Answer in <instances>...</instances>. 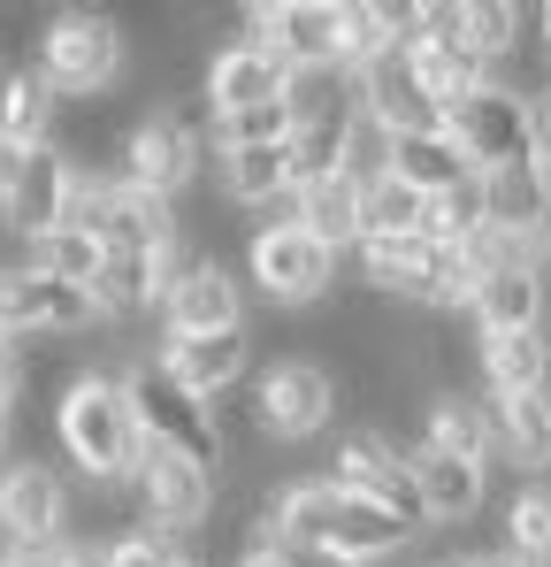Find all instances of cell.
<instances>
[{
	"mask_svg": "<svg viewBox=\"0 0 551 567\" xmlns=\"http://www.w3.org/2000/svg\"><path fill=\"white\" fill-rule=\"evenodd\" d=\"M459 567H521L506 545H490V553H459Z\"/></svg>",
	"mask_w": 551,
	"mask_h": 567,
	"instance_id": "7bdbcfd3",
	"label": "cell"
},
{
	"mask_svg": "<svg viewBox=\"0 0 551 567\" xmlns=\"http://www.w3.org/2000/svg\"><path fill=\"white\" fill-rule=\"evenodd\" d=\"M54 123H62V93L31 62H8L0 70V138L39 154V146H54Z\"/></svg>",
	"mask_w": 551,
	"mask_h": 567,
	"instance_id": "484cf974",
	"label": "cell"
},
{
	"mask_svg": "<svg viewBox=\"0 0 551 567\" xmlns=\"http://www.w3.org/2000/svg\"><path fill=\"white\" fill-rule=\"evenodd\" d=\"M506 553L521 567H551V475L521 483L506 498Z\"/></svg>",
	"mask_w": 551,
	"mask_h": 567,
	"instance_id": "d6a6232c",
	"label": "cell"
},
{
	"mask_svg": "<svg viewBox=\"0 0 551 567\" xmlns=\"http://www.w3.org/2000/svg\"><path fill=\"white\" fill-rule=\"evenodd\" d=\"M529 162L551 177V85H537V93H529Z\"/></svg>",
	"mask_w": 551,
	"mask_h": 567,
	"instance_id": "f35d334b",
	"label": "cell"
},
{
	"mask_svg": "<svg viewBox=\"0 0 551 567\" xmlns=\"http://www.w3.org/2000/svg\"><path fill=\"white\" fill-rule=\"evenodd\" d=\"M15 453V414H0V461Z\"/></svg>",
	"mask_w": 551,
	"mask_h": 567,
	"instance_id": "bcb514c9",
	"label": "cell"
},
{
	"mask_svg": "<svg viewBox=\"0 0 551 567\" xmlns=\"http://www.w3.org/2000/svg\"><path fill=\"white\" fill-rule=\"evenodd\" d=\"M475 377H482V399H513V391H551V338H544V330H506V338H475Z\"/></svg>",
	"mask_w": 551,
	"mask_h": 567,
	"instance_id": "d4e9b609",
	"label": "cell"
},
{
	"mask_svg": "<svg viewBox=\"0 0 551 567\" xmlns=\"http://www.w3.org/2000/svg\"><path fill=\"white\" fill-rule=\"evenodd\" d=\"M100 553H107V567H177L184 560L177 537H162V529H146V522H138V529H123V537H115V545H100Z\"/></svg>",
	"mask_w": 551,
	"mask_h": 567,
	"instance_id": "8d00e7d4",
	"label": "cell"
},
{
	"mask_svg": "<svg viewBox=\"0 0 551 567\" xmlns=\"http://www.w3.org/2000/svg\"><path fill=\"white\" fill-rule=\"evenodd\" d=\"M391 567H459V553H414V545H406Z\"/></svg>",
	"mask_w": 551,
	"mask_h": 567,
	"instance_id": "60d3db41",
	"label": "cell"
},
{
	"mask_svg": "<svg viewBox=\"0 0 551 567\" xmlns=\"http://www.w3.org/2000/svg\"><path fill=\"white\" fill-rule=\"evenodd\" d=\"M414 445L453 453V461H482V468H490V406H482V391L437 383V391L422 399V414H414Z\"/></svg>",
	"mask_w": 551,
	"mask_h": 567,
	"instance_id": "d6986e66",
	"label": "cell"
},
{
	"mask_svg": "<svg viewBox=\"0 0 551 567\" xmlns=\"http://www.w3.org/2000/svg\"><path fill=\"white\" fill-rule=\"evenodd\" d=\"M482 406H490V461L537 483L551 468V391H513V399H482Z\"/></svg>",
	"mask_w": 551,
	"mask_h": 567,
	"instance_id": "ffe728a7",
	"label": "cell"
},
{
	"mask_svg": "<svg viewBox=\"0 0 551 567\" xmlns=\"http://www.w3.org/2000/svg\"><path fill=\"white\" fill-rule=\"evenodd\" d=\"M291 567H361V560H345V553H291Z\"/></svg>",
	"mask_w": 551,
	"mask_h": 567,
	"instance_id": "ee69618b",
	"label": "cell"
},
{
	"mask_svg": "<svg viewBox=\"0 0 551 567\" xmlns=\"http://www.w3.org/2000/svg\"><path fill=\"white\" fill-rule=\"evenodd\" d=\"M482 223H490V215H482V177H459V185L429 192L422 238H437V246H467V238H475Z\"/></svg>",
	"mask_w": 551,
	"mask_h": 567,
	"instance_id": "d590c367",
	"label": "cell"
},
{
	"mask_svg": "<svg viewBox=\"0 0 551 567\" xmlns=\"http://www.w3.org/2000/svg\"><path fill=\"white\" fill-rule=\"evenodd\" d=\"M482 215H490V230H506V238L551 246V177L537 169V162L490 169V177H482Z\"/></svg>",
	"mask_w": 551,
	"mask_h": 567,
	"instance_id": "44dd1931",
	"label": "cell"
},
{
	"mask_svg": "<svg viewBox=\"0 0 551 567\" xmlns=\"http://www.w3.org/2000/svg\"><path fill=\"white\" fill-rule=\"evenodd\" d=\"M537 54H544V70H551V0L537 8Z\"/></svg>",
	"mask_w": 551,
	"mask_h": 567,
	"instance_id": "f6af8a7d",
	"label": "cell"
},
{
	"mask_svg": "<svg viewBox=\"0 0 551 567\" xmlns=\"http://www.w3.org/2000/svg\"><path fill=\"white\" fill-rule=\"evenodd\" d=\"M31 70L62 100H107L131 70V31L107 8H54L31 39Z\"/></svg>",
	"mask_w": 551,
	"mask_h": 567,
	"instance_id": "3957f363",
	"label": "cell"
},
{
	"mask_svg": "<svg viewBox=\"0 0 551 567\" xmlns=\"http://www.w3.org/2000/svg\"><path fill=\"white\" fill-rule=\"evenodd\" d=\"M100 299L77 291V284H54V277H31L23 261H0V338H85L100 330Z\"/></svg>",
	"mask_w": 551,
	"mask_h": 567,
	"instance_id": "8fae6325",
	"label": "cell"
},
{
	"mask_svg": "<svg viewBox=\"0 0 551 567\" xmlns=\"http://www.w3.org/2000/svg\"><path fill=\"white\" fill-rule=\"evenodd\" d=\"M253 353H261V330H253V322H246V330H215V338H162V346H154V361H162L191 399H207V406H222L238 383L253 377Z\"/></svg>",
	"mask_w": 551,
	"mask_h": 567,
	"instance_id": "2e32d148",
	"label": "cell"
},
{
	"mask_svg": "<svg viewBox=\"0 0 551 567\" xmlns=\"http://www.w3.org/2000/svg\"><path fill=\"white\" fill-rule=\"evenodd\" d=\"M253 430L269 437V445H314L322 430H337V414H345V383L330 361H314V353H276L269 369L253 377Z\"/></svg>",
	"mask_w": 551,
	"mask_h": 567,
	"instance_id": "52a82bcc",
	"label": "cell"
},
{
	"mask_svg": "<svg viewBox=\"0 0 551 567\" xmlns=\"http://www.w3.org/2000/svg\"><path fill=\"white\" fill-rule=\"evenodd\" d=\"M230 567H291V553H283V545H253L246 560H230Z\"/></svg>",
	"mask_w": 551,
	"mask_h": 567,
	"instance_id": "b9f144b4",
	"label": "cell"
},
{
	"mask_svg": "<svg viewBox=\"0 0 551 567\" xmlns=\"http://www.w3.org/2000/svg\"><path fill=\"white\" fill-rule=\"evenodd\" d=\"M238 39L283 70H337V0H253L238 8Z\"/></svg>",
	"mask_w": 551,
	"mask_h": 567,
	"instance_id": "7c38bea8",
	"label": "cell"
},
{
	"mask_svg": "<svg viewBox=\"0 0 551 567\" xmlns=\"http://www.w3.org/2000/svg\"><path fill=\"white\" fill-rule=\"evenodd\" d=\"M406 475H414V498H422L429 529L475 522L482 498H490V468L482 461H453V453H429V445H406Z\"/></svg>",
	"mask_w": 551,
	"mask_h": 567,
	"instance_id": "e0dca14e",
	"label": "cell"
},
{
	"mask_svg": "<svg viewBox=\"0 0 551 567\" xmlns=\"http://www.w3.org/2000/svg\"><path fill=\"white\" fill-rule=\"evenodd\" d=\"M269 537L283 553H345V560H361V567H391L414 545V529L391 506H375L361 491H337L330 475H283L276 483Z\"/></svg>",
	"mask_w": 551,
	"mask_h": 567,
	"instance_id": "6da1fadb",
	"label": "cell"
},
{
	"mask_svg": "<svg viewBox=\"0 0 551 567\" xmlns=\"http://www.w3.org/2000/svg\"><path fill=\"white\" fill-rule=\"evenodd\" d=\"M215 330H246V277L238 261L199 254L162 299V338H215Z\"/></svg>",
	"mask_w": 551,
	"mask_h": 567,
	"instance_id": "5bb4252c",
	"label": "cell"
},
{
	"mask_svg": "<svg viewBox=\"0 0 551 567\" xmlns=\"http://www.w3.org/2000/svg\"><path fill=\"white\" fill-rule=\"evenodd\" d=\"M283 215H291L299 230H314L330 254H353V246H361V185H345L337 169L314 177V185H299L283 199Z\"/></svg>",
	"mask_w": 551,
	"mask_h": 567,
	"instance_id": "4316f807",
	"label": "cell"
},
{
	"mask_svg": "<svg viewBox=\"0 0 551 567\" xmlns=\"http://www.w3.org/2000/svg\"><path fill=\"white\" fill-rule=\"evenodd\" d=\"M131 414H138V437L154 445V453H177L191 468H207L215 483L230 475V430H222V406H207V399H191L162 361H138L131 377Z\"/></svg>",
	"mask_w": 551,
	"mask_h": 567,
	"instance_id": "277c9868",
	"label": "cell"
},
{
	"mask_svg": "<svg viewBox=\"0 0 551 567\" xmlns=\"http://www.w3.org/2000/svg\"><path fill=\"white\" fill-rule=\"evenodd\" d=\"M238 277L253 284L269 307L299 315V307H322L337 284H345V254H330L314 230H299L291 215H269L261 230H246L238 246Z\"/></svg>",
	"mask_w": 551,
	"mask_h": 567,
	"instance_id": "5b68a950",
	"label": "cell"
},
{
	"mask_svg": "<svg viewBox=\"0 0 551 567\" xmlns=\"http://www.w3.org/2000/svg\"><path fill=\"white\" fill-rule=\"evenodd\" d=\"M15 261H23L31 277H54V284H77V291H92L100 261H107V246H100L92 230H70V223H54V230L23 238V246H15Z\"/></svg>",
	"mask_w": 551,
	"mask_h": 567,
	"instance_id": "4dcf8cb0",
	"label": "cell"
},
{
	"mask_svg": "<svg viewBox=\"0 0 551 567\" xmlns=\"http://www.w3.org/2000/svg\"><path fill=\"white\" fill-rule=\"evenodd\" d=\"M445 138L467 154L475 177H490L506 162H529V93L521 85H498V78L475 85L467 100L445 107Z\"/></svg>",
	"mask_w": 551,
	"mask_h": 567,
	"instance_id": "9c48e42d",
	"label": "cell"
},
{
	"mask_svg": "<svg viewBox=\"0 0 551 567\" xmlns=\"http://www.w3.org/2000/svg\"><path fill=\"white\" fill-rule=\"evenodd\" d=\"M177 567H207V560H191V553H184V560H177Z\"/></svg>",
	"mask_w": 551,
	"mask_h": 567,
	"instance_id": "c3c4849f",
	"label": "cell"
},
{
	"mask_svg": "<svg viewBox=\"0 0 551 567\" xmlns=\"http://www.w3.org/2000/svg\"><path fill=\"white\" fill-rule=\"evenodd\" d=\"M46 567H107V553H100V545H62Z\"/></svg>",
	"mask_w": 551,
	"mask_h": 567,
	"instance_id": "ab89813d",
	"label": "cell"
},
{
	"mask_svg": "<svg viewBox=\"0 0 551 567\" xmlns=\"http://www.w3.org/2000/svg\"><path fill=\"white\" fill-rule=\"evenodd\" d=\"M31 406V346L0 338V414H23Z\"/></svg>",
	"mask_w": 551,
	"mask_h": 567,
	"instance_id": "74e56055",
	"label": "cell"
},
{
	"mask_svg": "<svg viewBox=\"0 0 551 567\" xmlns=\"http://www.w3.org/2000/svg\"><path fill=\"white\" fill-rule=\"evenodd\" d=\"M391 177L429 199V192L459 185V177H475V169H467V154H459L453 138H445V123H437V131H406V138L391 146Z\"/></svg>",
	"mask_w": 551,
	"mask_h": 567,
	"instance_id": "1f68e13d",
	"label": "cell"
},
{
	"mask_svg": "<svg viewBox=\"0 0 551 567\" xmlns=\"http://www.w3.org/2000/svg\"><path fill=\"white\" fill-rule=\"evenodd\" d=\"M199 100H207V123L246 115V107H269V100H283V62L261 54V47H246V39H230V47L207 54V70H199Z\"/></svg>",
	"mask_w": 551,
	"mask_h": 567,
	"instance_id": "ac0fdd59",
	"label": "cell"
},
{
	"mask_svg": "<svg viewBox=\"0 0 551 567\" xmlns=\"http://www.w3.org/2000/svg\"><path fill=\"white\" fill-rule=\"evenodd\" d=\"M62 199H70V162L54 146H39V154H23V177L0 199V230L23 246V238H39V230L62 223Z\"/></svg>",
	"mask_w": 551,
	"mask_h": 567,
	"instance_id": "cb8c5ba5",
	"label": "cell"
},
{
	"mask_svg": "<svg viewBox=\"0 0 551 567\" xmlns=\"http://www.w3.org/2000/svg\"><path fill=\"white\" fill-rule=\"evenodd\" d=\"M191 261H199V246H191L184 230L162 246V254H107V261H100V277H92V299H100V315H107V322L162 315L169 284H177Z\"/></svg>",
	"mask_w": 551,
	"mask_h": 567,
	"instance_id": "9a60e30c",
	"label": "cell"
},
{
	"mask_svg": "<svg viewBox=\"0 0 551 567\" xmlns=\"http://www.w3.org/2000/svg\"><path fill=\"white\" fill-rule=\"evenodd\" d=\"M422 215H429V199L398 177L361 192V238H422Z\"/></svg>",
	"mask_w": 551,
	"mask_h": 567,
	"instance_id": "e575fe53",
	"label": "cell"
},
{
	"mask_svg": "<svg viewBox=\"0 0 551 567\" xmlns=\"http://www.w3.org/2000/svg\"><path fill=\"white\" fill-rule=\"evenodd\" d=\"M544 307H551L544 269H490L467 299V322H475V338H506V330H544Z\"/></svg>",
	"mask_w": 551,
	"mask_h": 567,
	"instance_id": "7402d4cb",
	"label": "cell"
},
{
	"mask_svg": "<svg viewBox=\"0 0 551 567\" xmlns=\"http://www.w3.org/2000/svg\"><path fill=\"white\" fill-rule=\"evenodd\" d=\"M70 545V475L46 453H8L0 461V553L54 560Z\"/></svg>",
	"mask_w": 551,
	"mask_h": 567,
	"instance_id": "ba28073f",
	"label": "cell"
},
{
	"mask_svg": "<svg viewBox=\"0 0 551 567\" xmlns=\"http://www.w3.org/2000/svg\"><path fill=\"white\" fill-rule=\"evenodd\" d=\"M406 70H414V85L429 93L437 115H445L453 100H467L475 85H490V70H482L459 39H414V47H406Z\"/></svg>",
	"mask_w": 551,
	"mask_h": 567,
	"instance_id": "f546056e",
	"label": "cell"
},
{
	"mask_svg": "<svg viewBox=\"0 0 551 567\" xmlns=\"http://www.w3.org/2000/svg\"><path fill=\"white\" fill-rule=\"evenodd\" d=\"M353 107H361V85H353L345 70H283V115H291V138H299V131H337Z\"/></svg>",
	"mask_w": 551,
	"mask_h": 567,
	"instance_id": "f1b7e54d",
	"label": "cell"
},
{
	"mask_svg": "<svg viewBox=\"0 0 551 567\" xmlns=\"http://www.w3.org/2000/svg\"><path fill=\"white\" fill-rule=\"evenodd\" d=\"M131 498H138V522L146 529H162V537H177L191 545L207 522H215V498H222V483L207 468H191L177 453H138V468H131Z\"/></svg>",
	"mask_w": 551,
	"mask_h": 567,
	"instance_id": "30bf717a",
	"label": "cell"
},
{
	"mask_svg": "<svg viewBox=\"0 0 551 567\" xmlns=\"http://www.w3.org/2000/svg\"><path fill=\"white\" fill-rule=\"evenodd\" d=\"M330 483H337V491H361V498H375V506H391L414 537L429 529V522H422V498H414V475H406V445L383 437V430H367V422H353V430L337 437Z\"/></svg>",
	"mask_w": 551,
	"mask_h": 567,
	"instance_id": "4fadbf2b",
	"label": "cell"
},
{
	"mask_svg": "<svg viewBox=\"0 0 551 567\" xmlns=\"http://www.w3.org/2000/svg\"><path fill=\"white\" fill-rule=\"evenodd\" d=\"M391 146H398V138H391L367 107H353V115L337 123V177H345V185H361V192L383 185V177H391Z\"/></svg>",
	"mask_w": 551,
	"mask_h": 567,
	"instance_id": "836d02e7",
	"label": "cell"
},
{
	"mask_svg": "<svg viewBox=\"0 0 551 567\" xmlns=\"http://www.w3.org/2000/svg\"><path fill=\"white\" fill-rule=\"evenodd\" d=\"M0 567H46V560H23V553H0Z\"/></svg>",
	"mask_w": 551,
	"mask_h": 567,
	"instance_id": "7dc6e473",
	"label": "cell"
},
{
	"mask_svg": "<svg viewBox=\"0 0 551 567\" xmlns=\"http://www.w3.org/2000/svg\"><path fill=\"white\" fill-rule=\"evenodd\" d=\"M107 254H162L177 238V207L154 199V192H131L123 177H107V199H100V230H92Z\"/></svg>",
	"mask_w": 551,
	"mask_h": 567,
	"instance_id": "603a6c76",
	"label": "cell"
},
{
	"mask_svg": "<svg viewBox=\"0 0 551 567\" xmlns=\"http://www.w3.org/2000/svg\"><path fill=\"white\" fill-rule=\"evenodd\" d=\"M361 107L391 131V138H406V131H437L445 115L429 107V93L414 85V70H406V54H391V62H375L361 78Z\"/></svg>",
	"mask_w": 551,
	"mask_h": 567,
	"instance_id": "83f0119b",
	"label": "cell"
},
{
	"mask_svg": "<svg viewBox=\"0 0 551 567\" xmlns=\"http://www.w3.org/2000/svg\"><path fill=\"white\" fill-rule=\"evenodd\" d=\"M131 192H154V199H169L177 207L184 192H199L207 177V107H146V115H131V138H123V169H115Z\"/></svg>",
	"mask_w": 551,
	"mask_h": 567,
	"instance_id": "8992f818",
	"label": "cell"
},
{
	"mask_svg": "<svg viewBox=\"0 0 551 567\" xmlns=\"http://www.w3.org/2000/svg\"><path fill=\"white\" fill-rule=\"evenodd\" d=\"M46 422H54V453L77 468V483H131L138 453H146L131 391L115 369H77L70 391L46 406Z\"/></svg>",
	"mask_w": 551,
	"mask_h": 567,
	"instance_id": "7a4b0ae2",
	"label": "cell"
}]
</instances>
